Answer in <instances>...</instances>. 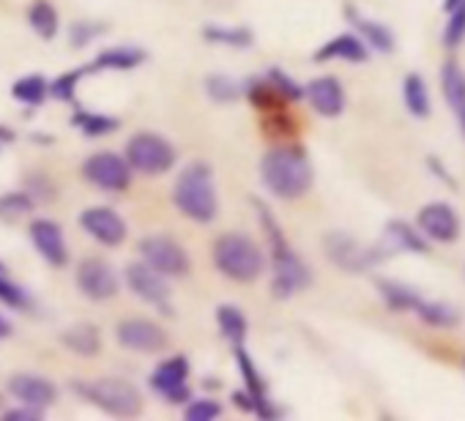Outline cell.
<instances>
[{"label":"cell","mask_w":465,"mask_h":421,"mask_svg":"<svg viewBox=\"0 0 465 421\" xmlns=\"http://www.w3.org/2000/svg\"><path fill=\"white\" fill-rule=\"evenodd\" d=\"M143 50H137V47H110V50H104L96 61H94V66H88L91 72H102V69H118V72H126V69H134V66H140L143 64Z\"/></svg>","instance_id":"cell-22"},{"label":"cell","mask_w":465,"mask_h":421,"mask_svg":"<svg viewBox=\"0 0 465 421\" xmlns=\"http://www.w3.org/2000/svg\"><path fill=\"white\" fill-rule=\"evenodd\" d=\"M386 239H391V241L397 244V250H408V252H427L424 239H421L413 228H408L405 222H400V220H391V222H389V228H386Z\"/></svg>","instance_id":"cell-30"},{"label":"cell","mask_w":465,"mask_h":421,"mask_svg":"<svg viewBox=\"0 0 465 421\" xmlns=\"http://www.w3.org/2000/svg\"><path fill=\"white\" fill-rule=\"evenodd\" d=\"M216 323H219L222 334H224L232 345H242V342H244V337H247V318L242 315L239 307H230V304L219 307V309H216Z\"/></svg>","instance_id":"cell-26"},{"label":"cell","mask_w":465,"mask_h":421,"mask_svg":"<svg viewBox=\"0 0 465 421\" xmlns=\"http://www.w3.org/2000/svg\"><path fill=\"white\" fill-rule=\"evenodd\" d=\"M353 20H356V28L364 34L370 47H375L378 53H394V34L386 25L367 20V17H353Z\"/></svg>","instance_id":"cell-27"},{"label":"cell","mask_w":465,"mask_h":421,"mask_svg":"<svg viewBox=\"0 0 465 421\" xmlns=\"http://www.w3.org/2000/svg\"><path fill=\"white\" fill-rule=\"evenodd\" d=\"M80 228L91 239H96L99 244H104V247H121L126 241V222L121 220L118 210L104 208V205H96V208L83 210Z\"/></svg>","instance_id":"cell-11"},{"label":"cell","mask_w":465,"mask_h":421,"mask_svg":"<svg viewBox=\"0 0 465 421\" xmlns=\"http://www.w3.org/2000/svg\"><path fill=\"white\" fill-rule=\"evenodd\" d=\"M85 399H91L96 407H102L104 413L118 416V418H132V416H140V410H143L140 391L121 377H104V380L88 383Z\"/></svg>","instance_id":"cell-4"},{"label":"cell","mask_w":465,"mask_h":421,"mask_svg":"<svg viewBox=\"0 0 465 421\" xmlns=\"http://www.w3.org/2000/svg\"><path fill=\"white\" fill-rule=\"evenodd\" d=\"M462 39H465V4L457 6L454 12H449V25L443 31V47L454 50Z\"/></svg>","instance_id":"cell-32"},{"label":"cell","mask_w":465,"mask_h":421,"mask_svg":"<svg viewBox=\"0 0 465 421\" xmlns=\"http://www.w3.org/2000/svg\"><path fill=\"white\" fill-rule=\"evenodd\" d=\"M126 285L143 301H148V304H153V307H159L164 312L170 309V285H167V277L159 274L156 269H151L145 260L126 266Z\"/></svg>","instance_id":"cell-10"},{"label":"cell","mask_w":465,"mask_h":421,"mask_svg":"<svg viewBox=\"0 0 465 421\" xmlns=\"http://www.w3.org/2000/svg\"><path fill=\"white\" fill-rule=\"evenodd\" d=\"M50 93V85L45 83V77L39 74H31V77H23L15 88H12V96L23 104H42Z\"/></svg>","instance_id":"cell-29"},{"label":"cell","mask_w":465,"mask_h":421,"mask_svg":"<svg viewBox=\"0 0 465 421\" xmlns=\"http://www.w3.org/2000/svg\"><path fill=\"white\" fill-rule=\"evenodd\" d=\"M9 391H12V397H17L23 405L39 407V410L50 407V405L55 402V397H58V388H55L50 380H45V377H39V375H31V372L15 375V377L9 380Z\"/></svg>","instance_id":"cell-17"},{"label":"cell","mask_w":465,"mask_h":421,"mask_svg":"<svg viewBox=\"0 0 465 421\" xmlns=\"http://www.w3.org/2000/svg\"><path fill=\"white\" fill-rule=\"evenodd\" d=\"M83 175L104 191H124L132 183V167H129L126 156H118L113 151L94 153L83 164Z\"/></svg>","instance_id":"cell-6"},{"label":"cell","mask_w":465,"mask_h":421,"mask_svg":"<svg viewBox=\"0 0 465 421\" xmlns=\"http://www.w3.org/2000/svg\"><path fill=\"white\" fill-rule=\"evenodd\" d=\"M0 301L9 304V307H25V304H28L25 293H23L15 282H9V279H4V277H0Z\"/></svg>","instance_id":"cell-36"},{"label":"cell","mask_w":465,"mask_h":421,"mask_svg":"<svg viewBox=\"0 0 465 421\" xmlns=\"http://www.w3.org/2000/svg\"><path fill=\"white\" fill-rule=\"evenodd\" d=\"M465 4V0H443V12L449 15V12H454L457 6H462Z\"/></svg>","instance_id":"cell-41"},{"label":"cell","mask_w":465,"mask_h":421,"mask_svg":"<svg viewBox=\"0 0 465 421\" xmlns=\"http://www.w3.org/2000/svg\"><path fill=\"white\" fill-rule=\"evenodd\" d=\"M80 74H83V72H72V74L58 77V80L50 85V93H53L55 99H72V93H74V85H77Z\"/></svg>","instance_id":"cell-37"},{"label":"cell","mask_w":465,"mask_h":421,"mask_svg":"<svg viewBox=\"0 0 465 421\" xmlns=\"http://www.w3.org/2000/svg\"><path fill=\"white\" fill-rule=\"evenodd\" d=\"M419 228L438 244H454L460 239V217L446 202H430L419 210Z\"/></svg>","instance_id":"cell-14"},{"label":"cell","mask_w":465,"mask_h":421,"mask_svg":"<svg viewBox=\"0 0 465 421\" xmlns=\"http://www.w3.org/2000/svg\"><path fill=\"white\" fill-rule=\"evenodd\" d=\"M261 175L269 191L282 200H296L312 186V167L299 148L269 151L261 162Z\"/></svg>","instance_id":"cell-2"},{"label":"cell","mask_w":465,"mask_h":421,"mask_svg":"<svg viewBox=\"0 0 465 421\" xmlns=\"http://www.w3.org/2000/svg\"><path fill=\"white\" fill-rule=\"evenodd\" d=\"M378 290L381 296L386 299V304L397 312H413L421 301V296L416 290H411L408 285H397V282H389V279H381L378 282Z\"/></svg>","instance_id":"cell-24"},{"label":"cell","mask_w":465,"mask_h":421,"mask_svg":"<svg viewBox=\"0 0 465 421\" xmlns=\"http://www.w3.org/2000/svg\"><path fill=\"white\" fill-rule=\"evenodd\" d=\"M0 271H4V269H0Z\"/></svg>","instance_id":"cell-42"},{"label":"cell","mask_w":465,"mask_h":421,"mask_svg":"<svg viewBox=\"0 0 465 421\" xmlns=\"http://www.w3.org/2000/svg\"><path fill=\"white\" fill-rule=\"evenodd\" d=\"M186 377H189V361L183 356H173L153 369L151 386H153V391H159L170 402H183L189 397Z\"/></svg>","instance_id":"cell-15"},{"label":"cell","mask_w":465,"mask_h":421,"mask_svg":"<svg viewBox=\"0 0 465 421\" xmlns=\"http://www.w3.org/2000/svg\"><path fill=\"white\" fill-rule=\"evenodd\" d=\"M402 102L413 118L421 121L430 115V93H427V83L421 80V74H408L402 80Z\"/></svg>","instance_id":"cell-23"},{"label":"cell","mask_w":465,"mask_h":421,"mask_svg":"<svg viewBox=\"0 0 465 421\" xmlns=\"http://www.w3.org/2000/svg\"><path fill=\"white\" fill-rule=\"evenodd\" d=\"M61 342H64L72 353H77V356H96V353L102 350V337H99V331H96L94 326H88V323H80V326L66 328V331L61 334Z\"/></svg>","instance_id":"cell-21"},{"label":"cell","mask_w":465,"mask_h":421,"mask_svg":"<svg viewBox=\"0 0 465 421\" xmlns=\"http://www.w3.org/2000/svg\"><path fill=\"white\" fill-rule=\"evenodd\" d=\"M77 123L83 126V132H85L88 137L107 134L110 129H115V126H118V121L104 118V115H91V113H80V115H77Z\"/></svg>","instance_id":"cell-33"},{"label":"cell","mask_w":465,"mask_h":421,"mask_svg":"<svg viewBox=\"0 0 465 421\" xmlns=\"http://www.w3.org/2000/svg\"><path fill=\"white\" fill-rule=\"evenodd\" d=\"M28 23L42 39H53L58 34V12L50 0H34V6L28 9Z\"/></svg>","instance_id":"cell-25"},{"label":"cell","mask_w":465,"mask_h":421,"mask_svg":"<svg viewBox=\"0 0 465 421\" xmlns=\"http://www.w3.org/2000/svg\"><path fill=\"white\" fill-rule=\"evenodd\" d=\"M440 85H443V96L449 102V107L457 115V123L465 134V74L460 72L457 64H446L440 72Z\"/></svg>","instance_id":"cell-19"},{"label":"cell","mask_w":465,"mask_h":421,"mask_svg":"<svg viewBox=\"0 0 465 421\" xmlns=\"http://www.w3.org/2000/svg\"><path fill=\"white\" fill-rule=\"evenodd\" d=\"M208 88H211V96H213V99H224V102H227V99H236V96H239V88L232 85L230 80H219V77H216V80L208 83Z\"/></svg>","instance_id":"cell-38"},{"label":"cell","mask_w":465,"mask_h":421,"mask_svg":"<svg viewBox=\"0 0 465 421\" xmlns=\"http://www.w3.org/2000/svg\"><path fill=\"white\" fill-rule=\"evenodd\" d=\"M140 255H143V260L151 269H156L164 277H183L189 271L186 250L178 241L167 239V236H148V239H143L140 241Z\"/></svg>","instance_id":"cell-7"},{"label":"cell","mask_w":465,"mask_h":421,"mask_svg":"<svg viewBox=\"0 0 465 421\" xmlns=\"http://www.w3.org/2000/svg\"><path fill=\"white\" fill-rule=\"evenodd\" d=\"M115 337L126 350H134V353H159L167 348V334L162 331V326L145 318L121 320L115 328Z\"/></svg>","instance_id":"cell-8"},{"label":"cell","mask_w":465,"mask_h":421,"mask_svg":"<svg viewBox=\"0 0 465 421\" xmlns=\"http://www.w3.org/2000/svg\"><path fill=\"white\" fill-rule=\"evenodd\" d=\"M307 99L323 118H337L345 110V91L337 77H318L307 85Z\"/></svg>","instance_id":"cell-18"},{"label":"cell","mask_w":465,"mask_h":421,"mask_svg":"<svg viewBox=\"0 0 465 421\" xmlns=\"http://www.w3.org/2000/svg\"><path fill=\"white\" fill-rule=\"evenodd\" d=\"M413 312H416L424 323H430V326H454V323L460 320V315L454 312V307L440 304V301H427V299H421L419 307H416Z\"/></svg>","instance_id":"cell-28"},{"label":"cell","mask_w":465,"mask_h":421,"mask_svg":"<svg viewBox=\"0 0 465 421\" xmlns=\"http://www.w3.org/2000/svg\"><path fill=\"white\" fill-rule=\"evenodd\" d=\"M31 210V200L25 194H9V197H0V217L6 220H17L23 214Z\"/></svg>","instance_id":"cell-34"},{"label":"cell","mask_w":465,"mask_h":421,"mask_svg":"<svg viewBox=\"0 0 465 421\" xmlns=\"http://www.w3.org/2000/svg\"><path fill=\"white\" fill-rule=\"evenodd\" d=\"M39 418H42V410L31 407V405H23L20 410H9L6 413V421H39Z\"/></svg>","instance_id":"cell-39"},{"label":"cell","mask_w":465,"mask_h":421,"mask_svg":"<svg viewBox=\"0 0 465 421\" xmlns=\"http://www.w3.org/2000/svg\"><path fill=\"white\" fill-rule=\"evenodd\" d=\"M222 413V405L219 402H211V399H197L186 407V418L189 421H213L216 416Z\"/></svg>","instance_id":"cell-35"},{"label":"cell","mask_w":465,"mask_h":421,"mask_svg":"<svg viewBox=\"0 0 465 421\" xmlns=\"http://www.w3.org/2000/svg\"><path fill=\"white\" fill-rule=\"evenodd\" d=\"M213 266L232 282H255L266 269V258L252 239L224 233L213 244Z\"/></svg>","instance_id":"cell-3"},{"label":"cell","mask_w":465,"mask_h":421,"mask_svg":"<svg viewBox=\"0 0 465 421\" xmlns=\"http://www.w3.org/2000/svg\"><path fill=\"white\" fill-rule=\"evenodd\" d=\"M205 39L208 42H219V44H230V47H247L252 42V34L244 28L227 31V28H205Z\"/></svg>","instance_id":"cell-31"},{"label":"cell","mask_w":465,"mask_h":421,"mask_svg":"<svg viewBox=\"0 0 465 421\" xmlns=\"http://www.w3.org/2000/svg\"><path fill=\"white\" fill-rule=\"evenodd\" d=\"M126 162L143 175H162L175 164V148L153 132H140L126 142Z\"/></svg>","instance_id":"cell-5"},{"label":"cell","mask_w":465,"mask_h":421,"mask_svg":"<svg viewBox=\"0 0 465 421\" xmlns=\"http://www.w3.org/2000/svg\"><path fill=\"white\" fill-rule=\"evenodd\" d=\"M326 255L342 269V271H353V274H361L367 269H372L381 255L375 250H367L361 247L359 241H353L351 236L345 233H331L326 236Z\"/></svg>","instance_id":"cell-12"},{"label":"cell","mask_w":465,"mask_h":421,"mask_svg":"<svg viewBox=\"0 0 465 421\" xmlns=\"http://www.w3.org/2000/svg\"><path fill=\"white\" fill-rule=\"evenodd\" d=\"M310 285V271L304 266V260L285 247L274 250V293L280 299H288L299 290H304Z\"/></svg>","instance_id":"cell-13"},{"label":"cell","mask_w":465,"mask_h":421,"mask_svg":"<svg viewBox=\"0 0 465 421\" xmlns=\"http://www.w3.org/2000/svg\"><path fill=\"white\" fill-rule=\"evenodd\" d=\"M31 241L36 247V252L55 269L66 266L69 260V250H66V239L64 230L53 222V220H36L31 225Z\"/></svg>","instance_id":"cell-16"},{"label":"cell","mask_w":465,"mask_h":421,"mask_svg":"<svg viewBox=\"0 0 465 421\" xmlns=\"http://www.w3.org/2000/svg\"><path fill=\"white\" fill-rule=\"evenodd\" d=\"M77 288L91 301H107L118 293V277L102 258H88L77 269Z\"/></svg>","instance_id":"cell-9"},{"label":"cell","mask_w":465,"mask_h":421,"mask_svg":"<svg viewBox=\"0 0 465 421\" xmlns=\"http://www.w3.org/2000/svg\"><path fill=\"white\" fill-rule=\"evenodd\" d=\"M367 47L361 39L345 34V36H337L331 39L323 50L315 53V61H329V58H342V61H353V64H364L367 61Z\"/></svg>","instance_id":"cell-20"},{"label":"cell","mask_w":465,"mask_h":421,"mask_svg":"<svg viewBox=\"0 0 465 421\" xmlns=\"http://www.w3.org/2000/svg\"><path fill=\"white\" fill-rule=\"evenodd\" d=\"M173 202L186 220L197 225H208L216 217L213 172L205 162H192L181 170L173 186Z\"/></svg>","instance_id":"cell-1"},{"label":"cell","mask_w":465,"mask_h":421,"mask_svg":"<svg viewBox=\"0 0 465 421\" xmlns=\"http://www.w3.org/2000/svg\"><path fill=\"white\" fill-rule=\"evenodd\" d=\"M6 337H12V323L0 315V339H6Z\"/></svg>","instance_id":"cell-40"}]
</instances>
